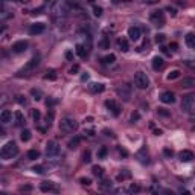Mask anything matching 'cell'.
I'll return each instance as SVG.
<instances>
[{"label": "cell", "mask_w": 195, "mask_h": 195, "mask_svg": "<svg viewBox=\"0 0 195 195\" xmlns=\"http://www.w3.org/2000/svg\"><path fill=\"white\" fill-rule=\"evenodd\" d=\"M119 153L122 154V155H126V154H128V153L125 151V150H122V148H119Z\"/></svg>", "instance_id": "56"}, {"label": "cell", "mask_w": 195, "mask_h": 195, "mask_svg": "<svg viewBox=\"0 0 195 195\" xmlns=\"http://www.w3.org/2000/svg\"><path fill=\"white\" fill-rule=\"evenodd\" d=\"M159 113H160L162 116H169V113H168L165 108H159Z\"/></svg>", "instance_id": "48"}, {"label": "cell", "mask_w": 195, "mask_h": 195, "mask_svg": "<svg viewBox=\"0 0 195 195\" xmlns=\"http://www.w3.org/2000/svg\"><path fill=\"white\" fill-rule=\"evenodd\" d=\"M180 70H171V72H169V73H168V76H166V79L168 81H174V79H177V78H178V76H180Z\"/></svg>", "instance_id": "26"}, {"label": "cell", "mask_w": 195, "mask_h": 195, "mask_svg": "<svg viewBox=\"0 0 195 195\" xmlns=\"http://www.w3.org/2000/svg\"><path fill=\"white\" fill-rule=\"evenodd\" d=\"M32 117H34V121H35V122H38V121H40V117H41V114H40L38 110H32Z\"/></svg>", "instance_id": "42"}, {"label": "cell", "mask_w": 195, "mask_h": 195, "mask_svg": "<svg viewBox=\"0 0 195 195\" xmlns=\"http://www.w3.org/2000/svg\"><path fill=\"white\" fill-rule=\"evenodd\" d=\"M178 159H180L181 162H191L194 159V153L189 151V150H183V151L178 153Z\"/></svg>", "instance_id": "18"}, {"label": "cell", "mask_w": 195, "mask_h": 195, "mask_svg": "<svg viewBox=\"0 0 195 195\" xmlns=\"http://www.w3.org/2000/svg\"><path fill=\"white\" fill-rule=\"evenodd\" d=\"M131 177V172L128 171V169H124L119 175H117V180H126V178H130Z\"/></svg>", "instance_id": "27"}, {"label": "cell", "mask_w": 195, "mask_h": 195, "mask_svg": "<svg viewBox=\"0 0 195 195\" xmlns=\"http://www.w3.org/2000/svg\"><path fill=\"white\" fill-rule=\"evenodd\" d=\"M107 154H108V150H107L105 146H102V148L98 151V159H105V157H107Z\"/></svg>", "instance_id": "34"}, {"label": "cell", "mask_w": 195, "mask_h": 195, "mask_svg": "<svg viewBox=\"0 0 195 195\" xmlns=\"http://www.w3.org/2000/svg\"><path fill=\"white\" fill-rule=\"evenodd\" d=\"M140 116H139V113L136 112V113H133V114H131V122H134V121H137V119H139Z\"/></svg>", "instance_id": "46"}, {"label": "cell", "mask_w": 195, "mask_h": 195, "mask_svg": "<svg viewBox=\"0 0 195 195\" xmlns=\"http://www.w3.org/2000/svg\"><path fill=\"white\" fill-rule=\"evenodd\" d=\"M66 58H69L70 59V58H72V52H66Z\"/></svg>", "instance_id": "57"}, {"label": "cell", "mask_w": 195, "mask_h": 195, "mask_svg": "<svg viewBox=\"0 0 195 195\" xmlns=\"http://www.w3.org/2000/svg\"><path fill=\"white\" fill-rule=\"evenodd\" d=\"M83 160L85 162V163H88V162L92 160V159H90V151H85V153H84V155H83Z\"/></svg>", "instance_id": "44"}, {"label": "cell", "mask_w": 195, "mask_h": 195, "mask_svg": "<svg viewBox=\"0 0 195 195\" xmlns=\"http://www.w3.org/2000/svg\"><path fill=\"white\" fill-rule=\"evenodd\" d=\"M79 140H81V139H79L78 136H76V137H73V139L70 140V142H69V148H70V150H75V148L79 145Z\"/></svg>", "instance_id": "31"}, {"label": "cell", "mask_w": 195, "mask_h": 195, "mask_svg": "<svg viewBox=\"0 0 195 195\" xmlns=\"http://www.w3.org/2000/svg\"><path fill=\"white\" fill-rule=\"evenodd\" d=\"M160 101L163 104H174L175 102V96H174L172 92H163L162 96H160Z\"/></svg>", "instance_id": "17"}, {"label": "cell", "mask_w": 195, "mask_h": 195, "mask_svg": "<svg viewBox=\"0 0 195 195\" xmlns=\"http://www.w3.org/2000/svg\"><path fill=\"white\" fill-rule=\"evenodd\" d=\"M58 153H59V145H58V142L49 140V142L46 143V155H47V157H55V155H58Z\"/></svg>", "instance_id": "7"}, {"label": "cell", "mask_w": 195, "mask_h": 195, "mask_svg": "<svg viewBox=\"0 0 195 195\" xmlns=\"http://www.w3.org/2000/svg\"><path fill=\"white\" fill-rule=\"evenodd\" d=\"M181 110L188 114H195V93H188L181 99Z\"/></svg>", "instance_id": "3"}, {"label": "cell", "mask_w": 195, "mask_h": 195, "mask_svg": "<svg viewBox=\"0 0 195 195\" xmlns=\"http://www.w3.org/2000/svg\"><path fill=\"white\" fill-rule=\"evenodd\" d=\"M44 79H56V75L54 70H50V72H47V75H44Z\"/></svg>", "instance_id": "38"}, {"label": "cell", "mask_w": 195, "mask_h": 195, "mask_svg": "<svg viewBox=\"0 0 195 195\" xmlns=\"http://www.w3.org/2000/svg\"><path fill=\"white\" fill-rule=\"evenodd\" d=\"M38 66H40V56H34V58H31L28 63L18 70V75H31Z\"/></svg>", "instance_id": "6"}, {"label": "cell", "mask_w": 195, "mask_h": 195, "mask_svg": "<svg viewBox=\"0 0 195 195\" xmlns=\"http://www.w3.org/2000/svg\"><path fill=\"white\" fill-rule=\"evenodd\" d=\"M162 134V130H155V136H160Z\"/></svg>", "instance_id": "58"}, {"label": "cell", "mask_w": 195, "mask_h": 195, "mask_svg": "<svg viewBox=\"0 0 195 195\" xmlns=\"http://www.w3.org/2000/svg\"><path fill=\"white\" fill-rule=\"evenodd\" d=\"M114 195H133V194H128L124 188H119V189L114 191Z\"/></svg>", "instance_id": "41"}, {"label": "cell", "mask_w": 195, "mask_h": 195, "mask_svg": "<svg viewBox=\"0 0 195 195\" xmlns=\"http://www.w3.org/2000/svg\"><path fill=\"white\" fill-rule=\"evenodd\" d=\"M101 188H102V189H112V181L104 180L102 183H101Z\"/></svg>", "instance_id": "37"}, {"label": "cell", "mask_w": 195, "mask_h": 195, "mask_svg": "<svg viewBox=\"0 0 195 195\" xmlns=\"http://www.w3.org/2000/svg\"><path fill=\"white\" fill-rule=\"evenodd\" d=\"M139 191H140V186H139V184H131V188H130V192H131V194L134 195V194H137Z\"/></svg>", "instance_id": "39"}, {"label": "cell", "mask_w": 195, "mask_h": 195, "mask_svg": "<svg viewBox=\"0 0 195 195\" xmlns=\"http://www.w3.org/2000/svg\"><path fill=\"white\" fill-rule=\"evenodd\" d=\"M76 54H78V56L79 58H87V55H88V52H87V49H85V46H83V44H76Z\"/></svg>", "instance_id": "21"}, {"label": "cell", "mask_w": 195, "mask_h": 195, "mask_svg": "<svg viewBox=\"0 0 195 195\" xmlns=\"http://www.w3.org/2000/svg\"><path fill=\"white\" fill-rule=\"evenodd\" d=\"M116 93L122 98L124 101H130L131 99V87L128 84H121L117 88H116Z\"/></svg>", "instance_id": "8"}, {"label": "cell", "mask_w": 195, "mask_h": 195, "mask_svg": "<svg viewBox=\"0 0 195 195\" xmlns=\"http://www.w3.org/2000/svg\"><path fill=\"white\" fill-rule=\"evenodd\" d=\"M40 189H41L43 192H59V188L56 186L55 183H52V181H43L41 184H40Z\"/></svg>", "instance_id": "10"}, {"label": "cell", "mask_w": 195, "mask_h": 195, "mask_svg": "<svg viewBox=\"0 0 195 195\" xmlns=\"http://www.w3.org/2000/svg\"><path fill=\"white\" fill-rule=\"evenodd\" d=\"M17 154H18V146H17V143L12 142V140L6 142V143L2 146V151H0V155H2L3 160H9V159L15 157Z\"/></svg>", "instance_id": "2"}, {"label": "cell", "mask_w": 195, "mask_h": 195, "mask_svg": "<svg viewBox=\"0 0 195 195\" xmlns=\"http://www.w3.org/2000/svg\"><path fill=\"white\" fill-rule=\"evenodd\" d=\"M81 183L85 184V186H88V184H92V180L90 178H81Z\"/></svg>", "instance_id": "47"}, {"label": "cell", "mask_w": 195, "mask_h": 195, "mask_svg": "<svg viewBox=\"0 0 195 195\" xmlns=\"http://www.w3.org/2000/svg\"><path fill=\"white\" fill-rule=\"evenodd\" d=\"M78 69H79L78 66H73V67H72V70H70V73H75V72H78Z\"/></svg>", "instance_id": "54"}, {"label": "cell", "mask_w": 195, "mask_h": 195, "mask_svg": "<svg viewBox=\"0 0 195 195\" xmlns=\"http://www.w3.org/2000/svg\"><path fill=\"white\" fill-rule=\"evenodd\" d=\"M171 50H177V43H171Z\"/></svg>", "instance_id": "50"}, {"label": "cell", "mask_w": 195, "mask_h": 195, "mask_svg": "<svg viewBox=\"0 0 195 195\" xmlns=\"http://www.w3.org/2000/svg\"><path fill=\"white\" fill-rule=\"evenodd\" d=\"M183 87H191V85H195V79L194 78H183V83H181Z\"/></svg>", "instance_id": "30"}, {"label": "cell", "mask_w": 195, "mask_h": 195, "mask_svg": "<svg viewBox=\"0 0 195 195\" xmlns=\"http://www.w3.org/2000/svg\"><path fill=\"white\" fill-rule=\"evenodd\" d=\"M20 139L23 140V142H29L31 140V131L29 130H23L21 134H20Z\"/></svg>", "instance_id": "28"}, {"label": "cell", "mask_w": 195, "mask_h": 195, "mask_svg": "<svg viewBox=\"0 0 195 195\" xmlns=\"http://www.w3.org/2000/svg\"><path fill=\"white\" fill-rule=\"evenodd\" d=\"M18 102L20 104H26V99H23V96H18Z\"/></svg>", "instance_id": "52"}, {"label": "cell", "mask_w": 195, "mask_h": 195, "mask_svg": "<svg viewBox=\"0 0 195 195\" xmlns=\"http://www.w3.org/2000/svg\"><path fill=\"white\" fill-rule=\"evenodd\" d=\"M98 46H99L101 49H108V47H110V41H108V38H102L101 41L98 43Z\"/></svg>", "instance_id": "33"}, {"label": "cell", "mask_w": 195, "mask_h": 195, "mask_svg": "<svg viewBox=\"0 0 195 195\" xmlns=\"http://www.w3.org/2000/svg\"><path fill=\"white\" fill-rule=\"evenodd\" d=\"M168 11H171V14L175 15V9H174V8H171V6H169V8H168Z\"/></svg>", "instance_id": "55"}, {"label": "cell", "mask_w": 195, "mask_h": 195, "mask_svg": "<svg viewBox=\"0 0 195 195\" xmlns=\"http://www.w3.org/2000/svg\"><path fill=\"white\" fill-rule=\"evenodd\" d=\"M181 195H191V192H188V191H183V192H181Z\"/></svg>", "instance_id": "60"}, {"label": "cell", "mask_w": 195, "mask_h": 195, "mask_svg": "<svg viewBox=\"0 0 195 195\" xmlns=\"http://www.w3.org/2000/svg\"><path fill=\"white\" fill-rule=\"evenodd\" d=\"M150 20H151V23L155 25V26H165V14H163V11H154L151 17H150Z\"/></svg>", "instance_id": "9"}, {"label": "cell", "mask_w": 195, "mask_h": 195, "mask_svg": "<svg viewBox=\"0 0 195 195\" xmlns=\"http://www.w3.org/2000/svg\"><path fill=\"white\" fill-rule=\"evenodd\" d=\"M145 153H146V148H142L139 153H137V157H139V160L142 162V163H148V162H150V159H148V154L145 155Z\"/></svg>", "instance_id": "25"}, {"label": "cell", "mask_w": 195, "mask_h": 195, "mask_svg": "<svg viewBox=\"0 0 195 195\" xmlns=\"http://www.w3.org/2000/svg\"><path fill=\"white\" fill-rule=\"evenodd\" d=\"M20 191H31V186H21Z\"/></svg>", "instance_id": "53"}, {"label": "cell", "mask_w": 195, "mask_h": 195, "mask_svg": "<svg viewBox=\"0 0 195 195\" xmlns=\"http://www.w3.org/2000/svg\"><path fill=\"white\" fill-rule=\"evenodd\" d=\"M163 153H165V155L171 157V155H172V150H168V148H165V151H163Z\"/></svg>", "instance_id": "49"}, {"label": "cell", "mask_w": 195, "mask_h": 195, "mask_svg": "<svg viewBox=\"0 0 195 195\" xmlns=\"http://www.w3.org/2000/svg\"><path fill=\"white\" fill-rule=\"evenodd\" d=\"M44 29H46L44 23H34V25L29 26V34L31 35H38V34L44 32Z\"/></svg>", "instance_id": "12"}, {"label": "cell", "mask_w": 195, "mask_h": 195, "mask_svg": "<svg viewBox=\"0 0 195 195\" xmlns=\"http://www.w3.org/2000/svg\"><path fill=\"white\" fill-rule=\"evenodd\" d=\"M50 12L55 20H64L70 12V5L64 0H58L50 5Z\"/></svg>", "instance_id": "1"}, {"label": "cell", "mask_w": 195, "mask_h": 195, "mask_svg": "<svg viewBox=\"0 0 195 195\" xmlns=\"http://www.w3.org/2000/svg\"><path fill=\"white\" fill-rule=\"evenodd\" d=\"M0 122L3 125H8L9 122H12V113L9 112V110H3V112L0 113Z\"/></svg>", "instance_id": "16"}, {"label": "cell", "mask_w": 195, "mask_h": 195, "mask_svg": "<svg viewBox=\"0 0 195 195\" xmlns=\"http://www.w3.org/2000/svg\"><path fill=\"white\" fill-rule=\"evenodd\" d=\"M184 41H186V44H188L189 47H195V34H194V32H189V34H186V37H184Z\"/></svg>", "instance_id": "22"}, {"label": "cell", "mask_w": 195, "mask_h": 195, "mask_svg": "<svg viewBox=\"0 0 195 195\" xmlns=\"http://www.w3.org/2000/svg\"><path fill=\"white\" fill-rule=\"evenodd\" d=\"M26 49H28V41H25V40L17 41L12 44V52H14V54H21V52H25Z\"/></svg>", "instance_id": "13"}, {"label": "cell", "mask_w": 195, "mask_h": 195, "mask_svg": "<svg viewBox=\"0 0 195 195\" xmlns=\"http://www.w3.org/2000/svg\"><path fill=\"white\" fill-rule=\"evenodd\" d=\"M105 90V85L101 83H90L88 84V92L90 93H102Z\"/></svg>", "instance_id": "15"}, {"label": "cell", "mask_w": 195, "mask_h": 195, "mask_svg": "<svg viewBox=\"0 0 195 195\" xmlns=\"http://www.w3.org/2000/svg\"><path fill=\"white\" fill-rule=\"evenodd\" d=\"M87 78H88V75H87V73H85V75H83V76H81V79H83V81H84V79H87Z\"/></svg>", "instance_id": "59"}, {"label": "cell", "mask_w": 195, "mask_h": 195, "mask_svg": "<svg viewBox=\"0 0 195 195\" xmlns=\"http://www.w3.org/2000/svg\"><path fill=\"white\" fill-rule=\"evenodd\" d=\"M78 128V122L73 117H63L59 121V130L63 133H73Z\"/></svg>", "instance_id": "4"}, {"label": "cell", "mask_w": 195, "mask_h": 195, "mask_svg": "<svg viewBox=\"0 0 195 195\" xmlns=\"http://www.w3.org/2000/svg\"><path fill=\"white\" fill-rule=\"evenodd\" d=\"M14 117H15V125L17 126H21L25 124V116H23V113L21 112H15Z\"/></svg>", "instance_id": "23"}, {"label": "cell", "mask_w": 195, "mask_h": 195, "mask_svg": "<svg viewBox=\"0 0 195 195\" xmlns=\"http://www.w3.org/2000/svg\"><path fill=\"white\" fill-rule=\"evenodd\" d=\"M163 195H175V194H174L172 191H168L166 189V191H163Z\"/></svg>", "instance_id": "51"}, {"label": "cell", "mask_w": 195, "mask_h": 195, "mask_svg": "<svg viewBox=\"0 0 195 195\" xmlns=\"http://www.w3.org/2000/svg\"><path fill=\"white\" fill-rule=\"evenodd\" d=\"M151 64H153V69L154 70H160V69H163L165 61H163V58H162V56H154Z\"/></svg>", "instance_id": "20"}, {"label": "cell", "mask_w": 195, "mask_h": 195, "mask_svg": "<svg viewBox=\"0 0 195 195\" xmlns=\"http://www.w3.org/2000/svg\"><path fill=\"white\" fill-rule=\"evenodd\" d=\"M102 64H105V66H110V64H113L114 61H116V55H113V54H110V55H105L102 59Z\"/></svg>", "instance_id": "24"}, {"label": "cell", "mask_w": 195, "mask_h": 195, "mask_svg": "<svg viewBox=\"0 0 195 195\" xmlns=\"http://www.w3.org/2000/svg\"><path fill=\"white\" fill-rule=\"evenodd\" d=\"M38 157H40V153H38L37 150H31V151L28 153V159H29V160H37Z\"/></svg>", "instance_id": "29"}, {"label": "cell", "mask_w": 195, "mask_h": 195, "mask_svg": "<svg viewBox=\"0 0 195 195\" xmlns=\"http://www.w3.org/2000/svg\"><path fill=\"white\" fill-rule=\"evenodd\" d=\"M117 47H119L121 52H126V50L130 49V43H128L126 38L121 37V38H117Z\"/></svg>", "instance_id": "19"}, {"label": "cell", "mask_w": 195, "mask_h": 195, "mask_svg": "<svg viewBox=\"0 0 195 195\" xmlns=\"http://www.w3.org/2000/svg\"><path fill=\"white\" fill-rule=\"evenodd\" d=\"M155 41L162 44V43L165 41V35H163V34H157V35H155Z\"/></svg>", "instance_id": "43"}, {"label": "cell", "mask_w": 195, "mask_h": 195, "mask_svg": "<svg viewBox=\"0 0 195 195\" xmlns=\"http://www.w3.org/2000/svg\"><path fill=\"white\" fill-rule=\"evenodd\" d=\"M134 84H136V87L140 88V90H145V88H148L150 87V78H148V75L145 73V72H136L134 73Z\"/></svg>", "instance_id": "5"}, {"label": "cell", "mask_w": 195, "mask_h": 195, "mask_svg": "<svg viewBox=\"0 0 195 195\" xmlns=\"http://www.w3.org/2000/svg\"><path fill=\"white\" fill-rule=\"evenodd\" d=\"M93 14H95V17H101L102 15V8L101 6H93Z\"/></svg>", "instance_id": "36"}, {"label": "cell", "mask_w": 195, "mask_h": 195, "mask_svg": "<svg viewBox=\"0 0 195 195\" xmlns=\"http://www.w3.org/2000/svg\"><path fill=\"white\" fill-rule=\"evenodd\" d=\"M32 171H34V172H37V174H43V172H44V171H43V166H35Z\"/></svg>", "instance_id": "45"}, {"label": "cell", "mask_w": 195, "mask_h": 195, "mask_svg": "<svg viewBox=\"0 0 195 195\" xmlns=\"http://www.w3.org/2000/svg\"><path fill=\"white\" fill-rule=\"evenodd\" d=\"M184 64L189 67V69L192 70V72H195V61H191V59H186L184 61Z\"/></svg>", "instance_id": "40"}, {"label": "cell", "mask_w": 195, "mask_h": 195, "mask_svg": "<svg viewBox=\"0 0 195 195\" xmlns=\"http://www.w3.org/2000/svg\"><path fill=\"white\" fill-rule=\"evenodd\" d=\"M31 93H32V96H34V99H35V101H40V99H41V92H40V90H35V88H32V90H31Z\"/></svg>", "instance_id": "35"}, {"label": "cell", "mask_w": 195, "mask_h": 195, "mask_svg": "<svg viewBox=\"0 0 195 195\" xmlns=\"http://www.w3.org/2000/svg\"><path fill=\"white\" fill-rule=\"evenodd\" d=\"M140 35H142V32H140V28H137V26H131L128 29V37L131 41H139Z\"/></svg>", "instance_id": "11"}, {"label": "cell", "mask_w": 195, "mask_h": 195, "mask_svg": "<svg viewBox=\"0 0 195 195\" xmlns=\"http://www.w3.org/2000/svg\"><path fill=\"white\" fill-rule=\"evenodd\" d=\"M92 172H93V175H96V177H102L104 169H102L101 166H93L92 168Z\"/></svg>", "instance_id": "32"}, {"label": "cell", "mask_w": 195, "mask_h": 195, "mask_svg": "<svg viewBox=\"0 0 195 195\" xmlns=\"http://www.w3.org/2000/svg\"><path fill=\"white\" fill-rule=\"evenodd\" d=\"M105 107L110 110V112L114 114V116H117L119 113H121V107H119V104L116 102V101H105Z\"/></svg>", "instance_id": "14"}]
</instances>
